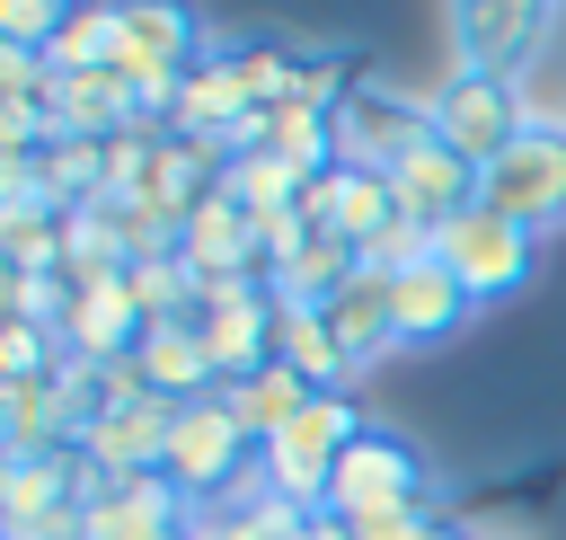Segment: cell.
I'll return each mask as SVG.
<instances>
[{
  "label": "cell",
  "mask_w": 566,
  "mask_h": 540,
  "mask_svg": "<svg viewBox=\"0 0 566 540\" xmlns=\"http://www.w3.org/2000/svg\"><path fill=\"white\" fill-rule=\"evenodd\" d=\"M389 186H398V212H407V221H424V230H451L460 212H478V204H486V168H469L442 133H424V142L389 168Z\"/></svg>",
  "instance_id": "9"
},
{
  "label": "cell",
  "mask_w": 566,
  "mask_h": 540,
  "mask_svg": "<svg viewBox=\"0 0 566 540\" xmlns=\"http://www.w3.org/2000/svg\"><path fill=\"white\" fill-rule=\"evenodd\" d=\"M486 212L522 221L531 239L557 230V221H566V133H539V124H531V133L486 168Z\"/></svg>",
  "instance_id": "7"
},
{
  "label": "cell",
  "mask_w": 566,
  "mask_h": 540,
  "mask_svg": "<svg viewBox=\"0 0 566 540\" xmlns=\"http://www.w3.org/2000/svg\"><path fill=\"white\" fill-rule=\"evenodd\" d=\"M62 310H71V274H9V319L62 328Z\"/></svg>",
  "instance_id": "25"
},
{
  "label": "cell",
  "mask_w": 566,
  "mask_h": 540,
  "mask_svg": "<svg viewBox=\"0 0 566 540\" xmlns=\"http://www.w3.org/2000/svg\"><path fill=\"white\" fill-rule=\"evenodd\" d=\"M274 363H292L310 390H345L354 381V354L336 345L327 310H310V301H274Z\"/></svg>",
  "instance_id": "19"
},
{
  "label": "cell",
  "mask_w": 566,
  "mask_h": 540,
  "mask_svg": "<svg viewBox=\"0 0 566 540\" xmlns=\"http://www.w3.org/2000/svg\"><path fill=\"white\" fill-rule=\"evenodd\" d=\"M133 363H142L150 398H168V407H186V398H212V390H221V372H212V354H203L195 319H159V328H142Z\"/></svg>",
  "instance_id": "15"
},
{
  "label": "cell",
  "mask_w": 566,
  "mask_h": 540,
  "mask_svg": "<svg viewBox=\"0 0 566 540\" xmlns=\"http://www.w3.org/2000/svg\"><path fill=\"white\" fill-rule=\"evenodd\" d=\"M389 301H398V345H442V336H460L469 328V292L451 283V266L442 257H424V266H407V274H389Z\"/></svg>",
  "instance_id": "14"
},
{
  "label": "cell",
  "mask_w": 566,
  "mask_h": 540,
  "mask_svg": "<svg viewBox=\"0 0 566 540\" xmlns=\"http://www.w3.org/2000/svg\"><path fill=\"white\" fill-rule=\"evenodd\" d=\"M239 115H256V97L239 89V62L230 53H203L186 80H177V106H168V133H195V142H221Z\"/></svg>",
  "instance_id": "16"
},
{
  "label": "cell",
  "mask_w": 566,
  "mask_h": 540,
  "mask_svg": "<svg viewBox=\"0 0 566 540\" xmlns=\"http://www.w3.org/2000/svg\"><path fill=\"white\" fill-rule=\"evenodd\" d=\"M97 496V469H88V451L71 443V451H35V460H9L0 469V513H9V540L18 531H35V522H53V513H71V505H88Z\"/></svg>",
  "instance_id": "12"
},
{
  "label": "cell",
  "mask_w": 566,
  "mask_h": 540,
  "mask_svg": "<svg viewBox=\"0 0 566 540\" xmlns=\"http://www.w3.org/2000/svg\"><path fill=\"white\" fill-rule=\"evenodd\" d=\"M292 540H354V522H336V513H310Z\"/></svg>",
  "instance_id": "27"
},
{
  "label": "cell",
  "mask_w": 566,
  "mask_h": 540,
  "mask_svg": "<svg viewBox=\"0 0 566 540\" xmlns=\"http://www.w3.org/2000/svg\"><path fill=\"white\" fill-rule=\"evenodd\" d=\"M115 27H124V0H80L71 27L44 44V71H106L115 62Z\"/></svg>",
  "instance_id": "22"
},
{
  "label": "cell",
  "mask_w": 566,
  "mask_h": 540,
  "mask_svg": "<svg viewBox=\"0 0 566 540\" xmlns=\"http://www.w3.org/2000/svg\"><path fill=\"white\" fill-rule=\"evenodd\" d=\"M159 478H168L186 505H212V496H230V487H248V478H256V443L239 434V416H230V398H221V390L177 407Z\"/></svg>",
  "instance_id": "2"
},
{
  "label": "cell",
  "mask_w": 566,
  "mask_h": 540,
  "mask_svg": "<svg viewBox=\"0 0 566 540\" xmlns=\"http://www.w3.org/2000/svg\"><path fill=\"white\" fill-rule=\"evenodd\" d=\"M363 443V416H354V398L345 390H318L265 451H256V478L283 496V505H301V513H318L327 505V478H336V460Z\"/></svg>",
  "instance_id": "1"
},
{
  "label": "cell",
  "mask_w": 566,
  "mask_h": 540,
  "mask_svg": "<svg viewBox=\"0 0 566 540\" xmlns=\"http://www.w3.org/2000/svg\"><path fill=\"white\" fill-rule=\"evenodd\" d=\"M221 398H230V416H239V434H248V443L265 451V443H274V434H283V425H292V416H301V407H310L318 390H310V381H301L292 363H265V372H248V381H230Z\"/></svg>",
  "instance_id": "20"
},
{
  "label": "cell",
  "mask_w": 566,
  "mask_h": 540,
  "mask_svg": "<svg viewBox=\"0 0 566 540\" xmlns=\"http://www.w3.org/2000/svg\"><path fill=\"white\" fill-rule=\"evenodd\" d=\"M71 9H80V0H0V44H18V53H44V44L71 27Z\"/></svg>",
  "instance_id": "24"
},
{
  "label": "cell",
  "mask_w": 566,
  "mask_h": 540,
  "mask_svg": "<svg viewBox=\"0 0 566 540\" xmlns=\"http://www.w3.org/2000/svg\"><path fill=\"white\" fill-rule=\"evenodd\" d=\"M548 9H557V0H451V44H460V71H495V80H513V71L539 53Z\"/></svg>",
  "instance_id": "8"
},
{
  "label": "cell",
  "mask_w": 566,
  "mask_h": 540,
  "mask_svg": "<svg viewBox=\"0 0 566 540\" xmlns=\"http://www.w3.org/2000/svg\"><path fill=\"white\" fill-rule=\"evenodd\" d=\"M133 274V301H142V319L159 328V319H195V266L186 257H142V266H124Z\"/></svg>",
  "instance_id": "23"
},
{
  "label": "cell",
  "mask_w": 566,
  "mask_h": 540,
  "mask_svg": "<svg viewBox=\"0 0 566 540\" xmlns=\"http://www.w3.org/2000/svg\"><path fill=\"white\" fill-rule=\"evenodd\" d=\"M433 133H442L469 168H495V159L531 133V106H522V89L495 80V71H451V80L433 89Z\"/></svg>",
  "instance_id": "4"
},
{
  "label": "cell",
  "mask_w": 566,
  "mask_h": 540,
  "mask_svg": "<svg viewBox=\"0 0 566 540\" xmlns=\"http://www.w3.org/2000/svg\"><path fill=\"white\" fill-rule=\"evenodd\" d=\"M195 505L150 469V478H97L88 496V540H186Z\"/></svg>",
  "instance_id": "13"
},
{
  "label": "cell",
  "mask_w": 566,
  "mask_h": 540,
  "mask_svg": "<svg viewBox=\"0 0 566 540\" xmlns=\"http://www.w3.org/2000/svg\"><path fill=\"white\" fill-rule=\"evenodd\" d=\"M142 301H133V274L115 266V274H80L71 283V310H62V345L80 354V363H115V354H133L142 345Z\"/></svg>",
  "instance_id": "11"
},
{
  "label": "cell",
  "mask_w": 566,
  "mask_h": 540,
  "mask_svg": "<svg viewBox=\"0 0 566 540\" xmlns=\"http://www.w3.org/2000/svg\"><path fill=\"white\" fill-rule=\"evenodd\" d=\"M407 505H433L424 460H416L398 434L363 425V443L336 460V478H327V505H318V513H336V522H371V513H407Z\"/></svg>",
  "instance_id": "6"
},
{
  "label": "cell",
  "mask_w": 566,
  "mask_h": 540,
  "mask_svg": "<svg viewBox=\"0 0 566 540\" xmlns=\"http://www.w3.org/2000/svg\"><path fill=\"white\" fill-rule=\"evenodd\" d=\"M44 115H53V133L106 142V133L133 124V89H124L115 71H53V80H44Z\"/></svg>",
  "instance_id": "17"
},
{
  "label": "cell",
  "mask_w": 566,
  "mask_h": 540,
  "mask_svg": "<svg viewBox=\"0 0 566 540\" xmlns=\"http://www.w3.org/2000/svg\"><path fill=\"white\" fill-rule=\"evenodd\" d=\"M433 257L451 266V283L486 310V301H513L522 283H531V266H539V239L522 230V221H504V212H460L451 230H433Z\"/></svg>",
  "instance_id": "3"
},
{
  "label": "cell",
  "mask_w": 566,
  "mask_h": 540,
  "mask_svg": "<svg viewBox=\"0 0 566 540\" xmlns=\"http://www.w3.org/2000/svg\"><path fill=\"white\" fill-rule=\"evenodd\" d=\"M433 540H478V531H460V522H442V531H433Z\"/></svg>",
  "instance_id": "28"
},
{
  "label": "cell",
  "mask_w": 566,
  "mask_h": 540,
  "mask_svg": "<svg viewBox=\"0 0 566 540\" xmlns=\"http://www.w3.org/2000/svg\"><path fill=\"white\" fill-rule=\"evenodd\" d=\"M327 133H336V168H363V177H389L424 133H433V97H398V89H345L327 106Z\"/></svg>",
  "instance_id": "5"
},
{
  "label": "cell",
  "mask_w": 566,
  "mask_h": 540,
  "mask_svg": "<svg viewBox=\"0 0 566 540\" xmlns=\"http://www.w3.org/2000/svg\"><path fill=\"white\" fill-rule=\"evenodd\" d=\"M442 522H433V505H407V513H371V522H354V540H433Z\"/></svg>",
  "instance_id": "26"
},
{
  "label": "cell",
  "mask_w": 566,
  "mask_h": 540,
  "mask_svg": "<svg viewBox=\"0 0 566 540\" xmlns=\"http://www.w3.org/2000/svg\"><path fill=\"white\" fill-rule=\"evenodd\" d=\"M168 425H177L168 398H115L80 425V451H88L97 478H150L168 460Z\"/></svg>",
  "instance_id": "10"
},
{
  "label": "cell",
  "mask_w": 566,
  "mask_h": 540,
  "mask_svg": "<svg viewBox=\"0 0 566 540\" xmlns=\"http://www.w3.org/2000/svg\"><path fill=\"white\" fill-rule=\"evenodd\" d=\"M62 230H71V212H53L44 195H9V212H0L9 274H62Z\"/></svg>",
  "instance_id": "21"
},
{
  "label": "cell",
  "mask_w": 566,
  "mask_h": 540,
  "mask_svg": "<svg viewBox=\"0 0 566 540\" xmlns=\"http://www.w3.org/2000/svg\"><path fill=\"white\" fill-rule=\"evenodd\" d=\"M327 328H336V345L354 354V372H363V363H380V354L398 345V301H389V274H380V266H354V283L327 301Z\"/></svg>",
  "instance_id": "18"
}]
</instances>
